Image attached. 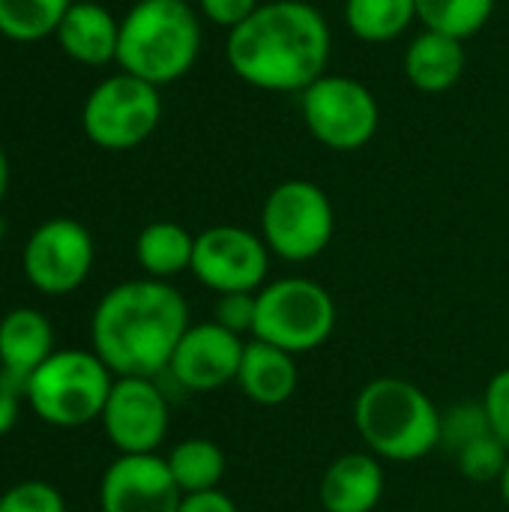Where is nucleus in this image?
Returning <instances> with one entry per match:
<instances>
[{
    "label": "nucleus",
    "mask_w": 509,
    "mask_h": 512,
    "mask_svg": "<svg viewBox=\"0 0 509 512\" xmlns=\"http://www.w3.org/2000/svg\"><path fill=\"white\" fill-rule=\"evenodd\" d=\"M417 21V0H345V24L363 42L399 39Z\"/></svg>",
    "instance_id": "nucleus-22"
},
{
    "label": "nucleus",
    "mask_w": 509,
    "mask_h": 512,
    "mask_svg": "<svg viewBox=\"0 0 509 512\" xmlns=\"http://www.w3.org/2000/svg\"><path fill=\"white\" fill-rule=\"evenodd\" d=\"M261 6V0H198V12L225 30H234L237 24H243L255 9Z\"/></svg>",
    "instance_id": "nucleus-30"
},
{
    "label": "nucleus",
    "mask_w": 509,
    "mask_h": 512,
    "mask_svg": "<svg viewBox=\"0 0 509 512\" xmlns=\"http://www.w3.org/2000/svg\"><path fill=\"white\" fill-rule=\"evenodd\" d=\"M495 12V0H417V21L426 30L468 39L480 33Z\"/></svg>",
    "instance_id": "nucleus-24"
},
{
    "label": "nucleus",
    "mask_w": 509,
    "mask_h": 512,
    "mask_svg": "<svg viewBox=\"0 0 509 512\" xmlns=\"http://www.w3.org/2000/svg\"><path fill=\"white\" fill-rule=\"evenodd\" d=\"M3 234H6V222L0 219V240H3Z\"/></svg>",
    "instance_id": "nucleus-35"
},
{
    "label": "nucleus",
    "mask_w": 509,
    "mask_h": 512,
    "mask_svg": "<svg viewBox=\"0 0 509 512\" xmlns=\"http://www.w3.org/2000/svg\"><path fill=\"white\" fill-rule=\"evenodd\" d=\"M183 495L213 492L225 477V453L210 438H186L165 456Z\"/></svg>",
    "instance_id": "nucleus-21"
},
{
    "label": "nucleus",
    "mask_w": 509,
    "mask_h": 512,
    "mask_svg": "<svg viewBox=\"0 0 509 512\" xmlns=\"http://www.w3.org/2000/svg\"><path fill=\"white\" fill-rule=\"evenodd\" d=\"M333 33L321 9L306 0H267L228 30L231 72L267 93H303L327 75Z\"/></svg>",
    "instance_id": "nucleus-1"
},
{
    "label": "nucleus",
    "mask_w": 509,
    "mask_h": 512,
    "mask_svg": "<svg viewBox=\"0 0 509 512\" xmlns=\"http://www.w3.org/2000/svg\"><path fill=\"white\" fill-rule=\"evenodd\" d=\"M498 486H501V498H504V504L509 507V459H507V468H504V474H501V480H498Z\"/></svg>",
    "instance_id": "nucleus-34"
},
{
    "label": "nucleus",
    "mask_w": 509,
    "mask_h": 512,
    "mask_svg": "<svg viewBox=\"0 0 509 512\" xmlns=\"http://www.w3.org/2000/svg\"><path fill=\"white\" fill-rule=\"evenodd\" d=\"M183 501L180 486L162 456H117L99 483L102 512H177Z\"/></svg>",
    "instance_id": "nucleus-14"
},
{
    "label": "nucleus",
    "mask_w": 509,
    "mask_h": 512,
    "mask_svg": "<svg viewBox=\"0 0 509 512\" xmlns=\"http://www.w3.org/2000/svg\"><path fill=\"white\" fill-rule=\"evenodd\" d=\"M72 0H0V33L12 42H36L57 33Z\"/></svg>",
    "instance_id": "nucleus-23"
},
{
    "label": "nucleus",
    "mask_w": 509,
    "mask_h": 512,
    "mask_svg": "<svg viewBox=\"0 0 509 512\" xmlns=\"http://www.w3.org/2000/svg\"><path fill=\"white\" fill-rule=\"evenodd\" d=\"M300 114L318 144L336 153L366 147L378 126L381 108L375 93L351 75H321L300 93Z\"/></svg>",
    "instance_id": "nucleus-8"
},
{
    "label": "nucleus",
    "mask_w": 509,
    "mask_h": 512,
    "mask_svg": "<svg viewBox=\"0 0 509 512\" xmlns=\"http://www.w3.org/2000/svg\"><path fill=\"white\" fill-rule=\"evenodd\" d=\"M270 270V249L261 234L240 225H213L195 234L192 273L195 279L216 291H261Z\"/></svg>",
    "instance_id": "nucleus-11"
},
{
    "label": "nucleus",
    "mask_w": 509,
    "mask_h": 512,
    "mask_svg": "<svg viewBox=\"0 0 509 512\" xmlns=\"http://www.w3.org/2000/svg\"><path fill=\"white\" fill-rule=\"evenodd\" d=\"M243 351H246L243 336L219 327L213 318L201 324H189L168 363V375L189 393H213L237 381Z\"/></svg>",
    "instance_id": "nucleus-13"
},
{
    "label": "nucleus",
    "mask_w": 509,
    "mask_h": 512,
    "mask_svg": "<svg viewBox=\"0 0 509 512\" xmlns=\"http://www.w3.org/2000/svg\"><path fill=\"white\" fill-rule=\"evenodd\" d=\"M192 252L195 237L177 222H150L135 240V258L147 279L168 282L183 270H192Z\"/></svg>",
    "instance_id": "nucleus-20"
},
{
    "label": "nucleus",
    "mask_w": 509,
    "mask_h": 512,
    "mask_svg": "<svg viewBox=\"0 0 509 512\" xmlns=\"http://www.w3.org/2000/svg\"><path fill=\"white\" fill-rule=\"evenodd\" d=\"M354 426L381 462H417L441 447V411L405 378H375L354 399Z\"/></svg>",
    "instance_id": "nucleus-4"
},
{
    "label": "nucleus",
    "mask_w": 509,
    "mask_h": 512,
    "mask_svg": "<svg viewBox=\"0 0 509 512\" xmlns=\"http://www.w3.org/2000/svg\"><path fill=\"white\" fill-rule=\"evenodd\" d=\"M186 330L189 306L171 282L132 279L96 303L90 345L114 378H156L168 372Z\"/></svg>",
    "instance_id": "nucleus-2"
},
{
    "label": "nucleus",
    "mask_w": 509,
    "mask_h": 512,
    "mask_svg": "<svg viewBox=\"0 0 509 512\" xmlns=\"http://www.w3.org/2000/svg\"><path fill=\"white\" fill-rule=\"evenodd\" d=\"M336 231V210L312 180L279 183L261 207V237L270 255L303 264L318 258Z\"/></svg>",
    "instance_id": "nucleus-7"
},
{
    "label": "nucleus",
    "mask_w": 509,
    "mask_h": 512,
    "mask_svg": "<svg viewBox=\"0 0 509 512\" xmlns=\"http://www.w3.org/2000/svg\"><path fill=\"white\" fill-rule=\"evenodd\" d=\"M162 120L159 87L129 72L99 81L81 111L87 138L102 150H132L144 144Z\"/></svg>",
    "instance_id": "nucleus-9"
},
{
    "label": "nucleus",
    "mask_w": 509,
    "mask_h": 512,
    "mask_svg": "<svg viewBox=\"0 0 509 512\" xmlns=\"http://www.w3.org/2000/svg\"><path fill=\"white\" fill-rule=\"evenodd\" d=\"M336 318V300L324 285L306 276H288L258 291V318L252 339H261L297 357L321 348L333 336Z\"/></svg>",
    "instance_id": "nucleus-6"
},
{
    "label": "nucleus",
    "mask_w": 509,
    "mask_h": 512,
    "mask_svg": "<svg viewBox=\"0 0 509 512\" xmlns=\"http://www.w3.org/2000/svg\"><path fill=\"white\" fill-rule=\"evenodd\" d=\"M93 237L75 219H48L24 243L21 267L27 282L48 297L78 291L93 270Z\"/></svg>",
    "instance_id": "nucleus-10"
},
{
    "label": "nucleus",
    "mask_w": 509,
    "mask_h": 512,
    "mask_svg": "<svg viewBox=\"0 0 509 512\" xmlns=\"http://www.w3.org/2000/svg\"><path fill=\"white\" fill-rule=\"evenodd\" d=\"M255 318H258V291H231V294H219L216 306H213V321L237 336H246L255 330Z\"/></svg>",
    "instance_id": "nucleus-28"
},
{
    "label": "nucleus",
    "mask_w": 509,
    "mask_h": 512,
    "mask_svg": "<svg viewBox=\"0 0 509 512\" xmlns=\"http://www.w3.org/2000/svg\"><path fill=\"white\" fill-rule=\"evenodd\" d=\"M111 387L114 372L93 351L63 348L24 381V399L42 423L81 429L102 417Z\"/></svg>",
    "instance_id": "nucleus-5"
},
{
    "label": "nucleus",
    "mask_w": 509,
    "mask_h": 512,
    "mask_svg": "<svg viewBox=\"0 0 509 512\" xmlns=\"http://www.w3.org/2000/svg\"><path fill=\"white\" fill-rule=\"evenodd\" d=\"M57 42L66 57L84 66H105L117 60L120 42V18H114L105 6L81 0L72 3L57 27Z\"/></svg>",
    "instance_id": "nucleus-16"
},
{
    "label": "nucleus",
    "mask_w": 509,
    "mask_h": 512,
    "mask_svg": "<svg viewBox=\"0 0 509 512\" xmlns=\"http://www.w3.org/2000/svg\"><path fill=\"white\" fill-rule=\"evenodd\" d=\"M483 408H486L492 435L509 450V369H501L492 375V381L483 393Z\"/></svg>",
    "instance_id": "nucleus-29"
},
{
    "label": "nucleus",
    "mask_w": 509,
    "mask_h": 512,
    "mask_svg": "<svg viewBox=\"0 0 509 512\" xmlns=\"http://www.w3.org/2000/svg\"><path fill=\"white\" fill-rule=\"evenodd\" d=\"M21 396H24V384L0 369V438L6 432H12V426L18 423Z\"/></svg>",
    "instance_id": "nucleus-31"
},
{
    "label": "nucleus",
    "mask_w": 509,
    "mask_h": 512,
    "mask_svg": "<svg viewBox=\"0 0 509 512\" xmlns=\"http://www.w3.org/2000/svg\"><path fill=\"white\" fill-rule=\"evenodd\" d=\"M177 512H240V510H237V504H234L222 489H213V492L183 495L180 510Z\"/></svg>",
    "instance_id": "nucleus-32"
},
{
    "label": "nucleus",
    "mask_w": 509,
    "mask_h": 512,
    "mask_svg": "<svg viewBox=\"0 0 509 512\" xmlns=\"http://www.w3.org/2000/svg\"><path fill=\"white\" fill-rule=\"evenodd\" d=\"M297 357L267 345L261 339L246 342L243 351V363L237 372V387L243 390V396L261 408H279L285 405L294 393H297Z\"/></svg>",
    "instance_id": "nucleus-17"
},
{
    "label": "nucleus",
    "mask_w": 509,
    "mask_h": 512,
    "mask_svg": "<svg viewBox=\"0 0 509 512\" xmlns=\"http://www.w3.org/2000/svg\"><path fill=\"white\" fill-rule=\"evenodd\" d=\"M99 423L120 456L156 453L171 423L168 399L153 378H114Z\"/></svg>",
    "instance_id": "nucleus-12"
},
{
    "label": "nucleus",
    "mask_w": 509,
    "mask_h": 512,
    "mask_svg": "<svg viewBox=\"0 0 509 512\" xmlns=\"http://www.w3.org/2000/svg\"><path fill=\"white\" fill-rule=\"evenodd\" d=\"M465 45L438 30H423L405 51V78L420 93H447L465 72Z\"/></svg>",
    "instance_id": "nucleus-19"
},
{
    "label": "nucleus",
    "mask_w": 509,
    "mask_h": 512,
    "mask_svg": "<svg viewBox=\"0 0 509 512\" xmlns=\"http://www.w3.org/2000/svg\"><path fill=\"white\" fill-rule=\"evenodd\" d=\"M54 354L51 321L30 306H18L0 318V369L15 381H27Z\"/></svg>",
    "instance_id": "nucleus-18"
},
{
    "label": "nucleus",
    "mask_w": 509,
    "mask_h": 512,
    "mask_svg": "<svg viewBox=\"0 0 509 512\" xmlns=\"http://www.w3.org/2000/svg\"><path fill=\"white\" fill-rule=\"evenodd\" d=\"M0 512H66V501L45 480H21L0 492Z\"/></svg>",
    "instance_id": "nucleus-27"
},
{
    "label": "nucleus",
    "mask_w": 509,
    "mask_h": 512,
    "mask_svg": "<svg viewBox=\"0 0 509 512\" xmlns=\"http://www.w3.org/2000/svg\"><path fill=\"white\" fill-rule=\"evenodd\" d=\"M384 465L372 453H345L321 477L318 498L324 512H372L384 498Z\"/></svg>",
    "instance_id": "nucleus-15"
},
{
    "label": "nucleus",
    "mask_w": 509,
    "mask_h": 512,
    "mask_svg": "<svg viewBox=\"0 0 509 512\" xmlns=\"http://www.w3.org/2000/svg\"><path fill=\"white\" fill-rule=\"evenodd\" d=\"M6 189H9V159H6V153L0 147V201L6 195Z\"/></svg>",
    "instance_id": "nucleus-33"
},
{
    "label": "nucleus",
    "mask_w": 509,
    "mask_h": 512,
    "mask_svg": "<svg viewBox=\"0 0 509 512\" xmlns=\"http://www.w3.org/2000/svg\"><path fill=\"white\" fill-rule=\"evenodd\" d=\"M489 417L483 402H462L441 414V447L447 453H459L465 444L477 441L480 435H489Z\"/></svg>",
    "instance_id": "nucleus-26"
},
{
    "label": "nucleus",
    "mask_w": 509,
    "mask_h": 512,
    "mask_svg": "<svg viewBox=\"0 0 509 512\" xmlns=\"http://www.w3.org/2000/svg\"><path fill=\"white\" fill-rule=\"evenodd\" d=\"M507 459L509 450L489 432V435H480L477 441L465 444L456 453V468L471 483H492V480H501Z\"/></svg>",
    "instance_id": "nucleus-25"
},
{
    "label": "nucleus",
    "mask_w": 509,
    "mask_h": 512,
    "mask_svg": "<svg viewBox=\"0 0 509 512\" xmlns=\"http://www.w3.org/2000/svg\"><path fill=\"white\" fill-rule=\"evenodd\" d=\"M198 54L201 18L189 0H138L120 18V72L162 87L189 75Z\"/></svg>",
    "instance_id": "nucleus-3"
}]
</instances>
